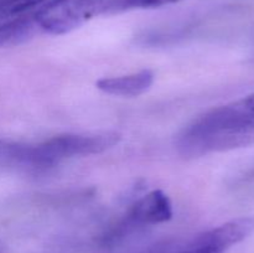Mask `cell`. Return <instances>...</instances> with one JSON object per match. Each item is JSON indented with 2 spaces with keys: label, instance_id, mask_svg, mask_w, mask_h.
Listing matches in <instances>:
<instances>
[{
  "label": "cell",
  "instance_id": "1",
  "mask_svg": "<svg viewBox=\"0 0 254 253\" xmlns=\"http://www.w3.org/2000/svg\"><path fill=\"white\" fill-rule=\"evenodd\" d=\"M254 145V94L217 107L186 126L178 139L185 158Z\"/></svg>",
  "mask_w": 254,
  "mask_h": 253
},
{
  "label": "cell",
  "instance_id": "2",
  "mask_svg": "<svg viewBox=\"0 0 254 253\" xmlns=\"http://www.w3.org/2000/svg\"><path fill=\"white\" fill-rule=\"evenodd\" d=\"M122 134L117 131L71 133L56 135L27 148V168L47 169L64 159L101 154L118 145Z\"/></svg>",
  "mask_w": 254,
  "mask_h": 253
},
{
  "label": "cell",
  "instance_id": "3",
  "mask_svg": "<svg viewBox=\"0 0 254 253\" xmlns=\"http://www.w3.org/2000/svg\"><path fill=\"white\" fill-rule=\"evenodd\" d=\"M124 0H52L34 15L40 30L52 35H64L97 15L123 7Z\"/></svg>",
  "mask_w": 254,
  "mask_h": 253
},
{
  "label": "cell",
  "instance_id": "4",
  "mask_svg": "<svg viewBox=\"0 0 254 253\" xmlns=\"http://www.w3.org/2000/svg\"><path fill=\"white\" fill-rule=\"evenodd\" d=\"M254 232V217H238L218 227L205 231L192 238L198 246L216 253H226L237 243L242 242Z\"/></svg>",
  "mask_w": 254,
  "mask_h": 253
},
{
  "label": "cell",
  "instance_id": "5",
  "mask_svg": "<svg viewBox=\"0 0 254 253\" xmlns=\"http://www.w3.org/2000/svg\"><path fill=\"white\" fill-rule=\"evenodd\" d=\"M173 217V203L161 190H153L136 200L127 215L124 227L158 225Z\"/></svg>",
  "mask_w": 254,
  "mask_h": 253
},
{
  "label": "cell",
  "instance_id": "6",
  "mask_svg": "<svg viewBox=\"0 0 254 253\" xmlns=\"http://www.w3.org/2000/svg\"><path fill=\"white\" fill-rule=\"evenodd\" d=\"M154 73L150 69H141L135 73L118 77H107L96 82L99 91L117 97H138L150 89Z\"/></svg>",
  "mask_w": 254,
  "mask_h": 253
},
{
  "label": "cell",
  "instance_id": "7",
  "mask_svg": "<svg viewBox=\"0 0 254 253\" xmlns=\"http://www.w3.org/2000/svg\"><path fill=\"white\" fill-rule=\"evenodd\" d=\"M41 31L32 15L12 19L0 24V49L21 45Z\"/></svg>",
  "mask_w": 254,
  "mask_h": 253
},
{
  "label": "cell",
  "instance_id": "8",
  "mask_svg": "<svg viewBox=\"0 0 254 253\" xmlns=\"http://www.w3.org/2000/svg\"><path fill=\"white\" fill-rule=\"evenodd\" d=\"M45 1L47 0H0V17L21 14Z\"/></svg>",
  "mask_w": 254,
  "mask_h": 253
},
{
  "label": "cell",
  "instance_id": "9",
  "mask_svg": "<svg viewBox=\"0 0 254 253\" xmlns=\"http://www.w3.org/2000/svg\"><path fill=\"white\" fill-rule=\"evenodd\" d=\"M180 1V0H124L123 7H159L171 2Z\"/></svg>",
  "mask_w": 254,
  "mask_h": 253
},
{
  "label": "cell",
  "instance_id": "10",
  "mask_svg": "<svg viewBox=\"0 0 254 253\" xmlns=\"http://www.w3.org/2000/svg\"><path fill=\"white\" fill-rule=\"evenodd\" d=\"M0 253H2V251H1V248H0Z\"/></svg>",
  "mask_w": 254,
  "mask_h": 253
}]
</instances>
